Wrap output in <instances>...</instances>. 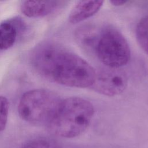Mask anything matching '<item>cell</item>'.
Masks as SVG:
<instances>
[{
	"label": "cell",
	"instance_id": "cell-1",
	"mask_svg": "<svg viewBox=\"0 0 148 148\" xmlns=\"http://www.w3.org/2000/svg\"><path fill=\"white\" fill-rule=\"evenodd\" d=\"M36 71L44 78L70 87H90L96 71L86 61L52 42L38 45L31 54Z\"/></svg>",
	"mask_w": 148,
	"mask_h": 148
},
{
	"label": "cell",
	"instance_id": "cell-2",
	"mask_svg": "<svg viewBox=\"0 0 148 148\" xmlns=\"http://www.w3.org/2000/svg\"><path fill=\"white\" fill-rule=\"evenodd\" d=\"M94 114V106L88 100L77 97L67 98L62 99L47 126L50 131L58 136L75 138L86 130Z\"/></svg>",
	"mask_w": 148,
	"mask_h": 148
},
{
	"label": "cell",
	"instance_id": "cell-3",
	"mask_svg": "<svg viewBox=\"0 0 148 148\" xmlns=\"http://www.w3.org/2000/svg\"><path fill=\"white\" fill-rule=\"evenodd\" d=\"M62 99L46 89L28 91L21 97L18 106L20 116L34 124H48L56 114Z\"/></svg>",
	"mask_w": 148,
	"mask_h": 148
},
{
	"label": "cell",
	"instance_id": "cell-4",
	"mask_svg": "<svg viewBox=\"0 0 148 148\" xmlns=\"http://www.w3.org/2000/svg\"><path fill=\"white\" fill-rule=\"evenodd\" d=\"M94 53L102 64L114 69L125 65L131 58V50L126 39L110 25L100 29Z\"/></svg>",
	"mask_w": 148,
	"mask_h": 148
},
{
	"label": "cell",
	"instance_id": "cell-5",
	"mask_svg": "<svg viewBox=\"0 0 148 148\" xmlns=\"http://www.w3.org/2000/svg\"><path fill=\"white\" fill-rule=\"evenodd\" d=\"M127 86V78L122 71L108 68L96 72L94 81L90 88L98 93L113 97L121 94Z\"/></svg>",
	"mask_w": 148,
	"mask_h": 148
},
{
	"label": "cell",
	"instance_id": "cell-6",
	"mask_svg": "<svg viewBox=\"0 0 148 148\" xmlns=\"http://www.w3.org/2000/svg\"><path fill=\"white\" fill-rule=\"evenodd\" d=\"M64 2L60 1H24L22 2L20 9L27 17H40L51 13Z\"/></svg>",
	"mask_w": 148,
	"mask_h": 148
},
{
	"label": "cell",
	"instance_id": "cell-7",
	"mask_svg": "<svg viewBox=\"0 0 148 148\" xmlns=\"http://www.w3.org/2000/svg\"><path fill=\"white\" fill-rule=\"evenodd\" d=\"M103 3V1H80L77 2L69 13V22L74 24L90 18L100 10Z\"/></svg>",
	"mask_w": 148,
	"mask_h": 148
},
{
	"label": "cell",
	"instance_id": "cell-8",
	"mask_svg": "<svg viewBox=\"0 0 148 148\" xmlns=\"http://www.w3.org/2000/svg\"><path fill=\"white\" fill-rule=\"evenodd\" d=\"M23 21L17 18L0 24V49L6 50L16 40L19 32L23 29Z\"/></svg>",
	"mask_w": 148,
	"mask_h": 148
},
{
	"label": "cell",
	"instance_id": "cell-9",
	"mask_svg": "<svg viewBox=\"0 0 148 148\" xmlns=\"http://www.w3.org/2000/svg\"><path fill=\"white\" fill-rule=\"evenodd\" d=\"M99 29L92 25H84L78 28L75 32L77 42L87 50L94 51L98 38Z\"/></svg>",
	"mask_w": 148,
	"mask_h": 148
},
{
	"label": "cell",
	"instance_id": "cell-10",
	"mask_svg": "<svg viewBox=\"0 0 148 148\" xmlns=\"http://www.w3.org/2000/svg\"><path fill=\"white\" fill-rule=\"evenodd\" d=\"M136 38L141 48L148 54V15L139 21L136 28Z\"/></svg>",
	"mask_w": 148,
	"mask_h": 148
},
{
	"label": "cell",
	"instance_id": "cell-11",
	"mask_svg": "<svg viewBox=\"0 0 148 148\" xmlns=\"http://www.w3.org/2000/svg\"><path fill=\"white\" fill-rule=\"evenodd\" d=\"M9 104L8 99L0 96V132L5 130L8 117Z\"/></svg>",
	"mask_w": 148,
	"mask_h": 148
},
{
	"label": "cell",
	"instance_id": "cell-12",
	"mask_svg": "<svg viewBox=\"0 0 148 148\" xmlns=\"http://www.w3.org/2000/svg\"><path fill=\"white\" fill-rule=\"evenodd\" d=\"M21 148H50V146L47 140L37 139L27 142Z\"/></svg>",
	"mask_w": 148,
	"mask_h": 148
},
{
	"label": "cell",
	"instance_id": "cell-13",
	"mask_svg": "<svg viewBox=\"0 0 148 148\" xmlns=\"http://www.w3.org/2000/svg\"><path fill=\"white\" fill-rule=\"evenodd\" d=\"M110 2L111 4L113 6H120L124 5L127 2V1H124V0H112L110 1Z\"/></svg>",
	"mask_w": 148,
	"mask_h": 148
}]
</instances>
